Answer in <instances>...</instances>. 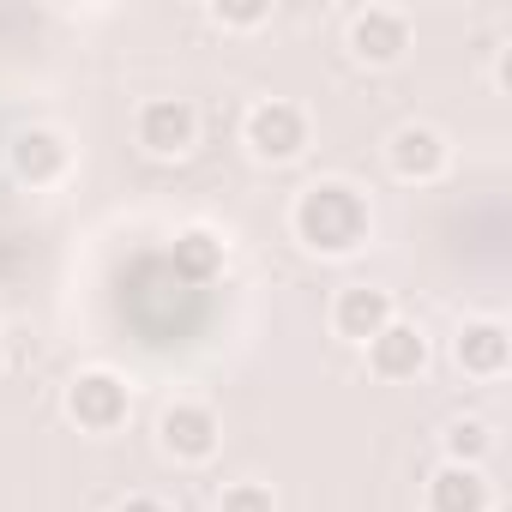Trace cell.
Here are the masks:
<instances>
[{
    "label": "cell",
    "instance_id": "17",
    "mask_svg": "<svg viewBox=\"0 0 512 512\" xmlns=\"http://www.w3.org/2000/svg\"><path fill=\"white\" fill-rule=\"evenodd\" d=\"M115 512H175V506L157 494H127V500H115Z\"/></svg>",
    "mask_w": 512,
    "mask_h": 512
},
{
    "label": "cell",
    "instance_id": "3",
    "mask_svg": "<svg viewBox=\"0 0 512 512\" xmlns=\"http://www.w3.org/2000/svg\"><path fill=\"white\" fill-rule=\"evenodd\" d=\"M67 416L85 428V434H115L127 428L133 416V386L115 374V368H79L67 380Z\"/></svg>",
    "mask_w": 512,
    "mask_h": 512
},
{
    "label": "cell",
    "instance_id": "9",
    "mask_svg": "<svg viewBox=\"0 0 512 512\" xmlns=\"http://www.w3.org/2000/svg\"><path fill=\"white\" fill-rule=\"evenodd\" d=\"M452 362H458V374H470V380H500V374L512 368V332H506V320H494V314L458 320V332H452Z\"/></svg>",
    "mask_w": 512,
    "mask_h": 512
},
{
    "label": "cell",
    "instance_id": "8",
    "mask_svg": "<svg viewBox=\"0 0 512 512\" xmlns=\"http://www.w3.org/2000/svg\"><path fill=\"white\" fill-rule=\"evenodd\" d=\"M7 163L25 187H61L73 175V145L61 127H19L7 145Z\"/></svg>",
    "mask_w": 512,
    "mask_h": 512
},
{
    "label": "cell",
    "instance_id": "14",
    "mask_svg": "<svg viewBox=\"0 0 512 512\" xmlns=\"http://www.w3.org/2000/svg\"><path fill=\"white\" fill-rule=\"evenodd\" d=\"M440 458L482 470V464L494 458V422H488V416H452V422L440 428Z\"/></svg>",
    "mask_w": 512,
    "mask_h": 512
},
{
    "label": "cell",
    "instance_id": "10",
    "mask_svg": "<svg viewBox=\"0 0 512 512\" xmlns=\"http://www.w3.org/2000/svg\"><path fill=\"white\" fill-rule=\"evenodd\" d=\"M362 350H368V374H374V380H386V386L416 380V374L428 368V356H434V350H428V332H422L416 320H392V326H386V332H374Z\"/></svg>",
    "mask_w": 512,
    "mask_h": 512
},
{
    "label": "cell",
    "instance_id": "12",
    "mask_svg": "<svg viewBox=\"0 0 512 512\" xmlns=\"http://www.w3.org/2000/svg\"><path fill=\"white\" fill-rule=\"evenodd\" d=\"M392 320H398V302H392V290H380V284H350V290L332 296V332H338L344 344H368V338L386 332Z\"/></svg>",
    "mask_w": 512,
    "mask_h": 512
},
{
    "label": "cell",
    "instance_id": "11",
    "mask_svg": "<svg viewBox=\"0 0 512 512\" xmlns=\"http://www.w3.org/2000/svg\"><path fill=\"white\" fill-rule=\"evenodd\" d=\"M422 512H494V488L476 464H434L422 476Z\"/></svg>",
    "mask_w": 512,
    "mask_h": 512
},
{
    "label": "cell",
    "instance_id": "13",
    "mask_svg": "<svg viewBox=\"0 0 512 512\" xmlns=\"http://www.w3.org/2000/svg\"><path fill=\"white\" fill-rule=\"evenodd\" d=\"M169 266H175V278H187V284H211V278L223 272V235L205 229V223L181 229V235H175V253H169Z\"/></svg>",
    "mask_w": 512,
    "mask_h": 512
},
{
    "label": "cell",
    "instance_id": "4",
    "mask_svg": "<svg viewBox=\"0 0 512 512\" xmlns=\"http://www.w3.org/2000/svg\"><path fill=\"white\" fill-rule=\"evenodd\" d=\"M157 446H163V458H175V464H211L217 446H223V422H217L211 404L175 398V404L157 410Z\"/></svg>",
    "mask_w": 512,
    "mask_h": 512
},
{
    "label": "cell",
    "instance_id": "16",
    "mask_svg": "<svg viewBox=\"0 0 512 512\" xmlns=\"http://www.w3.org/2000/svg\"><path fill=\"white\" fill-rule=\"evenodd\" d=\"M205 19H211L217 31H260V25L272 19V7H266V0H247V7H229V0H217Z\"/></svg>",
    "mask_w": 512,
    "mask_h": 512
},
{
    "label": "cell",
    "instance_id": "5",
    "mask_svg": "<svg viewBox=\"0 0 512 512\" xmlns=\"http://www.w3.org/2000/svg\"><path fill=\"white\" fill-rule=\"evenodd\" d=\"M386 169H392V181H404V187H434V181L452 169V139H446L434 121H404V127H392V139H386Z\"/></svg>",
    "mask_w": 512,
    "mask_h": 512
},
{
    "label": "cell",
    "instance_id": "7",
    "mask_svg": "<svg viewBox=\"0 0 512 512\" xmlns=\"http://www.w3.org/2000/svg\"><path fill=\"white\" fill-rule=\"evenodd\" d=\"M133 139L145 157H187L199 145V109L187 97H145L133 115Z\"/></svg>",
    "mask_w": 512,
    "mask_h": 512
},
{
    "label": "cell",
    "instance_id": "1",
    "mask_svg": "<svg viewBox=\"0 0 512 512\" xmlns=\"http://www.w3.org/2000/svg\"><path fill=\"white\" fill-rule=\"evenodd\" d=\"M290 229L308 253H320V260H350L356 247H368L374 235V205L356 181L344 175H320L296 193L290 205Z\"/></svg>",
    "mask_w": 512,
    "mask_h": 512
},
{
    "label": "cell",
    "instance_id": "15",
    "mask_svg": "<svg viewBox=\"0 0 512 512\" xmlns=\"http://www.w3.org/2000/svg\"><path fill=\"white\" fill-rule=\"evenodd\" d=\"M217 512H278V494L266 488V482H229L223 494H217Z\"/></svg>",
    "mask_w": 512,
    "mask_h": 512
},
{
    "label": "cell",
    "instance_id": "2",
    "mask_svg": "<svg viewBox=\"0 0 512 512\" xmlns=\"http://www.w3.org/2000/svg\"><path fill=\"white\" fill-rule=\"evenodd\" d=\"M241 139H247V151L260 157V163H296L302 151H308V139H314V127H308V109L302 103H290V97H260L247 109V121H241Z\"/></svg>",
    "mask_w": 512,
    "mask_h": 512
},
{
    "label": "cell",
    "instance_id": "6",
    "mask_svg": "<svg viewBox=\"0 0 512 512\" xmlns=\"http://www.w3.org/2000/svg\"><path fill=\"white\" fill-rule=\"evenodd\" d=\"M344 43L362 67H398L416 43V19L404 7H362V13H350Z\"/></svg>",
    "mask_w": 512,
    "mask_h": 512
}]
</instances>
